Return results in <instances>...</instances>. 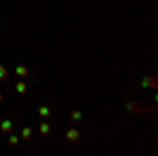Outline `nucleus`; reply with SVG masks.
<instances>
[{"label":"nucleus","mask_w":158,"mask_h":156,"mask_svg":"<svg viewBox=\"0 0 158 156\" xmlns=\"http://www.w3.org/2000/svg\"><path fill=\"white\" fill-rule=\"evenodd\" d=\"M15 91L21 95V93H25V91H27V84H25L23 80H21V82H17V84H15Z\"/></svg>","instance_id":"nucleus-6"},{"label":"nucleus","mask_w":158,"mask_h":156,"mask_svg":"<svg viewBox=\"0 0 158 156\" xmlns=\"http://www.w3.org/2000/svg\"><path fill=\"white\" fill-rule=\"evenodd\" d=\"M6 76H9V70L0 63V80H6Z\"/></svg>","instance_id":"nucleus-8"},{"label":"nucleus","mask_w":158,"mask_h":156,"mask_svg":"<svg viewBox=\"0 0 158 156\" xmlns=\"http://www.w3.org/2000/svg\"><path fill=\"white\" fill-rule=\"evenodd\" d=\"M2 99H4V95H2V93H0V101H2Z\"/></svg>","instance_id":"nucleus-11"},{"label":"nucleus","mask_w":158,"mask_h":156,"mask_svg":"<svg viewBox=\"0 0 158 156\" xmlns=\"http://www.w3.org/2000/svg\"><path fill=\"white\" fill-rule=\"evenodd\" d=\"M38 131L42 133V135H49V133H51V124L47 122V120H44V122H40V127H38Z\"/></svg>","instance_id":"nucleus-5"},{"label":"nucleus","mask_w":158,"mask_h":156,"mask_svg":"<svg viewBox=\"0 0 158 156\" xmlns=\"http://www.w3.org/2000/svg\"><path fill=\"white\" fill-rule=\"evenodd\" d=\"M38 114H40L42 118H47V116H51V108H47V106H42V108L38 110Z\"/></svg>","instance_id":"nucleus-7"},{"label":"nucleus","mask_w":158,"mask_h":156,"mask_svg":"<svg viewBox=\"0 0 158 156\" xmlns=\"http://www.w3.org/2000/svg\"><path fill=\"white\" fill-rule=\"evenodd\" d=\"M21 137H23V139H30V137H32V129H30V127H25L23 131H21Z\"/></svg>","instance_id":"nucleus-9"},{"label":"nucleus","mask_w":158,"mask_h":156,"mask_svg":"<svg viewBox=\"0 0 158 156\" xmlns=\"http://www.w3.org/2000/svg\"><path fill=\"white\" fill-rule=\"evenodd\" d=\"M9 144H11V145H17V144H19V137H17V135H11V137H9Z\"/></svg>","instance_id":"nucleus-10"},{"label":"nucleus","mask_w":158,"mask_h":156,"mask_svg":"<svg viewBox=\"0 0 158 156\" xmlns=\"http://www.w3.org/2000/svg\"><path fill=\"white\" fill-rule=\"evenodd\" d=\"M15 74H17V76H19V78H27V68H25L23 63H17V65H15Z\"/></svg>","instance_id":"nucleus-3"},{"label":"nucleus","mask_w":158,"mask_h":156,"mask_svg":"<svg viewBox=\"0 0 158 156\" xmlns=\"http://www.w3.org/2000/svg\"><path fill=\"white\" fill-rule=\"evenodd\" d=\"M0 131L4 133V135H9V133L13 131V122L9 118H2V120H0Z\"/></svg>","instance_id":"nucleus-2"},{"label":"nucleus","mask_w":158,"mask_h":156,"mask_svg":"<svg viewBox=\"0 0 158 156\" xmlns=\"http://www.w3.org/2000/svg\"><path fill=\"white\" fill-rule=\"evenodd\" d=\"M78 139H80V131H78V129H68V131H65V141H70V144H74V141H78Z\"/></svg>","instance_id":"nucleus-1"},{"label":"nucleus","mask_w":158,"mask_h":156,"mask_svg":"<svg viewBox=\"0 0 158 156\" xmlns=\"http://www.w3.org/2000/svg\"><path fill=\"white\" fill-rule=\"evenodd\" d=\"M82 118H85V116H82L80 110H72V112H70V120H72V122H80Z\"/></svg>","instance_id":"nucleus-4"}]
</instances>
